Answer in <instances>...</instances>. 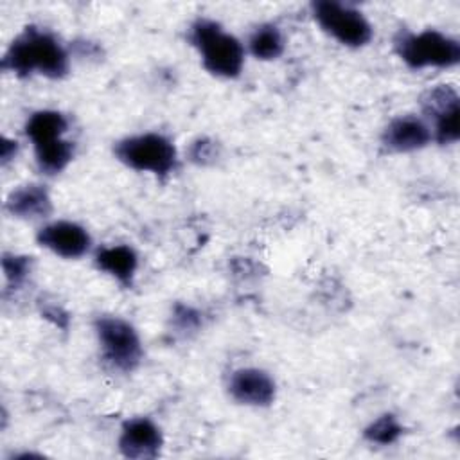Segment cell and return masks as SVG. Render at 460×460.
<instances>
[{"mask_svg":"<svg viewBox=\"0 0 460 460\" xmlns=\"http://www.w3.org/2000/svg\"><path fill=\"white\" fill-rule=\"evenodd\" d=\"M2 66L20 75L36 70L47 77H61L68 70V58L52 34L27 27L5 52Z\"/></svg>","mask_w":460,"mask_h":460,"instance_id":"1","label":"cell"},{"mask_svg":"<svg viewBox=\"0 0 460 460\" xmlns=\"http://www.w3.org/2000/svg\"><path fill=\"white\" fill-rule=\"evenodd\" d=\"M190 40L201 52L203 65L208 72L221 77H235L244 61L241 43L226 34L212 20H198L192 25Z\"/></svg>","mask_w":460,"mask_h":460,"instance_id":"2","label":"cell"},{"mask_svg":"<svg viewBox=\"0 0 460 460\" xmlns=\"http://www.w3.org/2000/svg\"><path fill=\"white\" fill-rule=\"evenodd\" d=\"M395 47L402 61L413 68L451 66L460 59L456 40L431 29L419 34H401Z\"/></svg>","mask_w":460,"mask_h":460,"instance_id":"3","label":"cell"},{"mask_svg":"<svg viewBox=\"0 0 460 460\" xmlns=\"http://www.w3.org/2000/svg\"><path fill=\"white\" fill-rule=\"evenodd\" d=\"M115 155L126 165L137 171H151L156 174L169 172L176 164V149L162 135L146 133L129 137L115 146Z\"/></svg>","mask_w":460,"mask_h":460,"instance_id":"4","label":"cell"},{"mask_svg":"<svg viewBox=\"0 0 460 460\" xmlns=\"http://www.w3.org/2000/svg\"><path fill=\"white\" fill-rule=\"evenodd\" d=\"M313 13L320 27L343 45L361 47L372 36L370 23L359 11L350 5L322 0L313 4Z\"/></svg>","mask_w":460,"mask_h":460,"instance_id":"5","label":"cell"},{"mask_svg":"<svg viewBox=\"0 0 460 460\" xmlns=\"http://www.w3.org/2000/svg\"><path fill=\"white\" fill-rule=\"evenodd\" d=\"M99 341L102 345L104 358L119 370H133L140 358H142V347L140 340L135 332V329L113 316H102L95 323Z\"/></svg>","mask_w":460,"mask_h":460,"instance_id":"6","label":"cell"},{"mask_svg":"<svg viewBox=\"0 0 460 460\" xmlns=\"http://www.w3.org/2000/svg\"><path fill=\"white\" fill-rule=\"evenodd\" d=\"M38 241L41 246L66 259L81 257L90 248V235L86 230L70 221H56L43 226L38 234Z\"/></svg>","mask_w":460,"mask_h":460,"instance_id":"7","label":"cell"},{"mask_svg":"<svg viewBox=\"0 0 460 460\" xmlns=\"http://www.w3.org/2000/svg\"><path fill=\"white\" fill-rule=\"evenodd\" d=\"M119 446L129 458H155L162 446V435L149 419L138 417L122 426Z\"/></svg>","mask_w":460,"mask_h":460,"instance_id":"8","label":"cell"},{"mask_svg":"<svg viewBox=\"0 0 460 460\" xmlns=\"http://www.w3.org/2000/svg\"><path fill=\"white\" fill-rule=\"evenodd\" d=\"M230 395L243 404L266 406L275 397V383L271 377L257 368L237 370L230 377Z\"/></svg>","mask_w":460,"mask_h":460,"instance_id":"9","label":"cell"},{"mask_svg":"<svg viewBox=\"0 0 460 460\" xmlns=\"http://www.w3.org/2000/svg\"><path fill=\"white\" fill-rule=\"evenodd\" d=\"M431 138L428 126L417 117H399L388 124L383 142L392 151H415Z\"/></svg>","mask_w":460,"mask_h":460,"instance_id":"10","label":"cell"},{"mask_svg":"<svg viewBox=\"0 0 460 460\" xmlns=\"http://www.w3.org/2000/svg\"><path fill=\"white\" fill-rule=\"evenodd\" d=\"M50 198L40 185H25L7 198V210L18 217L36 219L50 212Z\"/></svg>","mask_w":460,"mask_h":460,"instance_id":"11","label":"cell"},{"mask_svg":"<svg viewBox=\"0 0 460 460\" xmlns=\"http://www.w3.org/2000/svg\"><path fill=\"white\" fill-rule=\"evenodd\" d=\"M95 262L102 271L115 277L120 284L129 286L137 270V253L124 244L108 246L97 252Z\"/></svg>","mask_w":460,"mask_h":460,"instance_id":"12","label":"cell"},{"mask_svg":"<svg viewBox=\"0 0 460 460\" xmlns=\"http://www.w3.org/2000/svg\"><path fill=\"white\" fill-rule=\"evenodd\" d=\"M66 129V119L59 111H36L25 124V133L32 140L34 149L61 140Z\"/></svg>","mask_w":460,"mask_h":460,"instance_id":"13","label":"cell"},{"mask_svg":"<svg viewBox=\"0 0 460 460\" xmlns=\"http://www.w3.org/2000/svg\"><path fill=\"white\" fill-rule=\"evenodd\" d=\"M250 50L255 58L261 59H275L284 50L282 34L275 25H262L255 29L250 38Z\"/></svg>","mask_w":460,"mask_h":460,"instance_id":"14","label":"cell"},{"mask_svg":"<svg viewBox=\"0 0 460 460\" xmlns=\"http://www.w3.org/2000/svg\"><path fill=\"white\" fill-rule=\"evenodd\" d=\"M72 155H74V146L63 138L36 149L38 165L47 174H56V172L63 171L66 167V164L70 162Z\"/></svg>","mask_w":460,"mask_h":460,"instance_id":"15","label":"cell"},{"mask_svg":"<svg viewBox=\"0 0 460 460\" xmlns=\"http://www.w3.org/2000/svg\"><path fill=\"white\" fill-rule=\"evenodd\" d=\"M422 104H424L426 113L433 115V119H435L453 108H458V95L451 86L440 84L426 93Z\"/></svg>","mask_w":460,"mask_h":460,"instance_id":"16","label":"cell"},{"mask_svg":"<svg viewBox=\"0 0 460 460\" xmlns=\"http://www.w3.org/2000/svg\"><path fill=\"white\" fill-rule=\"evenodd\" d=\"M401 431L402 429L394 415H383L367 428L365 437L377 444H392L394 440H397Z\"/></svg>","mask_w":460,"mask_h":460,"instance_id":"17","label":"cell"},{"mask_svg":"<svg viewBox=\"0 0 460 460\" xmlns=\"http://www.w3.org/2000/svg\"><path fill=\"white\" fill-rule=\"evenodd\" d=\"M458 115H460V106L435 117V133L440 144H449L458 140V135H460Z\"/></svg>","mask_w":460,"mask_h":460,"instance_id":"18","label":"cell"},{"mask_svg":"<svg viewBox=\"0 0 460 460\" xmlns=\"http://www.w3.org/2000/svg\"><path fill=\"white\" fill-rule=\"evenodd\" d=\"M2 266H4V271H5V277L18 284L22 282L29 270H31V261L27 257H18V255H4V261H2Z\"/></svg>","mask_w":460,"mask_h":460,"instance_id":"19","label":"cell"},{"mask_svg":"<svg viewBox=\"0 0 460 460\" xmlns=\"http://www.w3.org/2000/svg\"><path fill=\"white\" fill-rule=\"evenodd\" d=\"M189 155H190V160L196 164H210L217 156V146L208 138H199L192 142Z\"/></svg>","mask_w":460,"mask_h":460,"instance_id":"20","label":"cell"},{"mask_svg":"<svg viewBox=\"0 0 460 460\" xmlns=\"http://www.w3.org/2000/svg\"><path fill=\"white\" fill-rule=\"evenodd\" d=\"M199 313L187 305H176L174 309V323L180 331H192L199 327Z\"/></svg>","mask_w":460,"mask_h":460,"instance_id":"21","label":"cell"},{"mask_svg":"<svg viewBox=\"0 0 460 460\" xmlns=\"http://www.w3.org/2000/svg\"><path fill=\"white\" fill-rule=\"evenodd\" d=\"M2 162H7L11 158V155L16 153V142H11L7 138L2 140Z\"/></svg>","mask_w":460,"mask_h":460,"instance_id":"22","label":"cell"}]
</instances>
